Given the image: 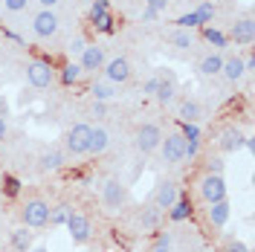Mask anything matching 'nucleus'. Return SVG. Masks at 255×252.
I'll return each mask as SVG.
<instances>
[{
  "label": "nucleus",
  "mask_w": 255,
  "mask_h": 252,
  "mask_svg": "<svg viewBox=\"0 0 255 252\" xmlns=\"http://www.w3.org/2000/svg\"><path fill=\"white\" fill-rule=\"evenodd\" d=\"M90 130H93V125H87V122H79V125L70 127L67 136H64V154L84 157L87 154V145H90Z\"/></svg>",
  "instance_id": "f257e3e1"
},
{
  "label": "nucleus",
  "mask_w": 255,
  "mask_h": 252,
  "mask_svg": "<svg viewBox=\"0 0 255 252\" xmlns=\"http://www.w3.org/2000/svg\"><path fill=\"white\" fill-rule=\"evenodd\" d=\"M26 81H29L32 87H38V90L49 87L55 81V67H52V61L49 58H32L26 64Z\"/></svg>",
  "instance_id": "f03ea898"
},
{
  "label": "nucleus",
  "mask_w": 255,
  "mask_h": 252,
  "mask_svg": "<svg viewBox=\"0 0 255 252\" xmlns=\"http://www.w3.org/2000/svg\"><path fill=\"white\" fill-rule=\"evenodd\" d=\"M47 218H49V206L41 197L26 200L23 209H20V221H23V226H29V229H44L47 226Z\"/></svg>",
  "instance_id": "7ed1b4c3"
},
{
  "label": "nucleus",
  "mask_w": 255,
  "mask_h": 252,
  "mask_svg": "<svg viewBox=\"0 0 255 252\" xmlns=\"http://www.w3.org/2000/svg\"><path fill=\"white\" fill-rule=\"evenodd\" d=\"M183 151H186V139H183L180 130L165 133L162 142H159V154H162V162L165 165H180L183 162Z\"/></svg>",
  "instance_id": "20e7f679"
},
{
  "label": "nucleus",
  "mask_w": 255,
  "mask_h": 252,
  "mask_svg": "<svg viewBox=\"0 0 255 252\" xmlns=\"http://www.w3.org/2000/svg\"><path fill=\"white\" fill-rule=\"evenodd\" d=\"M102 203L108 206L111 212H119V209L128 203L125 183H122V180H116V177H108V180L102 183Z\"/></svg>",
  "instance_id": "39448f33"
},
{
  "label": "nucleus",
  "mask_w": 255,
  "mask_h": 252,
  "mask_svg": "<svg viewBox=\"0 0 255 252\" xmlns=\"http://www.w3.org/2000/svg\"><path fill=\"white\" fill-rule=\"evenodd\" d=\"M67 232H70V241L76 244V247H84L90 238H93V223L87 215H81V212H73L70 218H67Z\"/></svg>",
  "instance_id": "423d86ee"
},
{
  "label": "nucleus",
  "mask_w": 255,
  "mask_h": 252,
  "mask_svg": "<svg viewBox=\"0 0 255 252\" xmlns=\"http://www.w3.org/2000/svg\"><path fill=\"white\" fill-rule=\"evenodd\" d=\"M226 180L223 174H203L200 177V197L206 203H218V200H226Z\"/></svg>",
  "instance_id": "0eeeda50"
},
{
  "label": "nucleus",
  "mask_w": 255,
  "mask_h": 252,
  "mask_svg": "<svg viewBox=\"0 0 255 252\" xmlns=\"http://www.w3.org/2000/svg\"><path fill=\"white\" fill-rule=\"evenodd\" d=\"M159 142H162V130H159V125H154V122L139 125V130H136V151H139V154H151V151H157Z\"/></svg>",
  "instance_id": "6e6552de"
},
{
  "label": "nucleus",
  "mask_w": 255,
  "mask_h": 252,
  "mask_svg": "<svg viewBox=\"0 0 255 252\" xmlns=\"http://www.w3.org/2000/svg\"><path fill=\"white\" fill-rule=\"evenodd\" d=\"M58 26H61V20H58V15L52 9H41L38 15L32 17V32L38 38H52L58 32Z\"/></svg>",
  "instance_id": "1a4fd4ad"
},
{
  "label": "nucleus",
  "mask_w": 255,
  "mask_h": 252,
  "mask_svg": "<svg viewBox=\"0 0 255 252\" xmlns=\"http://www.w3.org/2000/svg\"><path fill=\"white\" fill-rule=\"evenodd\" d=\"M105 79L113 81V84H125L130 76H133V70H130V61L128 58H122V55H116V58H111V61H105Z\"/></svg>",
  "instance_id": "9d476101"
},
{
  "label": "nucleus",
  "mask_w": 255,
  "mask_h": 252,
  "mask_svg": "<svg viewBox=\"0 0 255 252\" xmlns=\"http://www.w3.org/2000/svg\"><path fill=\"white\" fill-rule=\"evenodd\" d=\"M105 47H96V44H87V47L79 52V67L84 73H96V70H102L105 67Z\"/></svg>",
  "instance_id": "9b49d317"
},
{
  "label": "nucleus",
  "mask_w": 255,
  "mask_h": 252,
  "mask_svg": "<svg viewBox=\"0 0 255 252\" xmlns=\"http://www.w3.org/2000/svg\"><path fill=\"white\" fill-rule=\"evenodd\" d=\"M180 197V186L177 183H171V180H165V183H159L157 189H154V197H151V203L157 206V209H171L174 206V200Z\"/></svg>",
  "instance_id": "f8f14e48"
},
{
  "label": "nucleus",
  "mask_w": 255,
  "mask_h": 252,
  "mask_svg": "<svg viewBox=\"0 0 255 252\" xmlns=\"http://www.w3.org/2000/svg\"><path fill=\"white\" fill-rule=\"evenodd\" d=\"M157 79H159V87H157V93H154V99H157L159 105H171V102L177 99V79H174V73H171V70H165V73H159Z\"/></svg>",
  "instance_id": "ddd939ff"
},
{
  "label": "nucleus",
  "mask_w": 255,
  "mask_h": 252,
  "mask_svg": "<svg viewBox=\"0 0 255 252\" xmlns=\"http://www.w3.org/2000/svg\"><path fill=\"white\" fill-rule=\"evenodd\" d=\"M229 38L241 44V47H250L255 41V20L253 17H244V20H235L232 23V29H229Z\"/></svg>",
  "instance_id": "4468645a"
},
{
  "label": "nucleus",
  "mask_w": 255,
  "mask_h": 252,
  "mask_svg": "<svg viewBox=\"0 0 255 252\" xmlns=\"http://www.w3.org/2000/svg\"><path fill=\"white\" fill-rule=\"evenodd\" d=\"M218 145L226 154H238L241 148H244V133H241L238 127H223L221 136H218Z\"/></svg>",
  "instance_id": "2eb2a0df"
},
{
  "label": "nucleus",
  "mask_w": 255,
  "mask_h": 252,
  "mask_svg": "<svg viewBox=\"0 0 255 252\" xmlns=\"http://www.w3.org/2000/svg\"><path fill=\"white\" fill-rule=\"evenodd\" d=\"M64 162H67V154H64L61 148H49V151H44L38 157V168L44 174H49V171H58Z\"/></svg>",
  "instance_id": "dca6fc26"
},
{
  "label": "nucleus",
  "mask_w": 255,
  "mask_h": 252,
  "mask_svg": "<svg viewBox=\"0 0 255 252\" xmlns=\"http://www.w3.org/2000/svg\"><path fill=\"white\" fill-rule=\"evenodd\" d=\"M9 244H12L15 252H29L32 244H35V232H32L29 226H17V229H12V235H9Z\"/></svg>",
  "instance_id": "f3484780"
},
{
  "label": "nucleus",
  "mask_w": 255,
  "mask_h": 252,
  "mask_svg": "<svg viewBox=\"0 0 255 252\" xmlns=\"http://www.w3.org/2000/svg\"><path fill=\"white\" fill-rule=\"evenodd\" d=\"M221 76L232 84H238L244 76H247V67H244V58L232 55V58H223V67H221Z\"/></svg>",
  "instance_id": "a211bd4d"
},
{
  "label": "nucleus",
  "mask_w": 255,
  "mask_h": 252,
  "mask_svg": "<svg viewBox=\"0 0 255 252\" xmlns=\"http://www.w3.org/2000/svg\"><path fill=\"white\" fill-rule=\"evenodd\" d=\"M108 148H111V133H108L105 127L96 125L93 130H90V145H87V154H93V157H102Z\"/></svg>",
  "instance_id": "6ab92c4d"
},
{
  "label": "nucleus",
  "mask_w": 255,
  "mask_h": 252,
  "mask_svg": "<svg viewBox=\"0 0 255 252\" xmlns=\"http://www.w3.org/2000/svg\"><path fill=\"white\" fill-rule=\"evenodd\" d=\"M229 215H232V206H229V200H218V203H209V212H206V218L212 226H226L229 223Z\"/></svg>",
  "instance_id": "aec40b11"
},
{
  "label": "nucleus",
  "mask_w": 255,
  "mask_h": 252,
  "mask_svg": "<svg viewBox=\"0 0 255 252\" xmlns=\"http://www.w3.org/2000/svg\"><path fill=\"white\" fill-rule=\"evenodd\" d=\"M81 76H84V70L79 67V61H67L61 70H55V79L61 81L64 87H76L81 81Z\"/></svg>",
  "instance_id": "412c9836"
},
{
  "label": "nucleus",
  "mask_w": 255,
  "mask_h": 252,
  "mask_svg": "<svg viewBox=\"0 0 255 252\" xmlns=\"http://www.w3.org/2000/svg\"><path fill=\"white\" fill-rule=\"evenodd\" d=\"M159 221H162V209H157V206H145L142 212H139V218H136V223H139V229L142 232H154V229H159Z\"/></svg>",
  "instance_id": "4be33fe9"
},
{
  "label": "nucleus",
  "mask_w": 255,
  "mask_h": 252,
  "mask_svg": "<svg viewBox=\"0 0 255 252\" xmlns=\"http://www.w3.org/2000/svg\"><path fill=\"white\" fill-rule=\"evenodd\" d=\"M90 93H93V102H113L116 96H119V84H113V81L102 79V81H93V87H90Z\"/></svg>",
  "instance_id": "5701e85b"
},
{
  "label": "nucleus",
  "mask_w": 255,
  "mask_h": 252,
  "mask_svg": "<svg viewBox=\"0 0 255 252\" xmlns=\"http://www.w3.org/2000/svg\"><path fill=\"white\" fill-rule=\"evenodd\" d=\"M168 218H171L174 223L189 221V218H191V203L186 200V197H177V200H174V206L168 209Z\"/></svg>",
  "instance_id": "b1692460"
},
{
  "label": "nucleus",
  "mask_w": 255,
  "mask_h": 252,
  "mask_svg": "<svg viewBox=\"0 0 255 252\" xmlns=\"http://www.w3.org/2000/svg\"><path fill=\"white\" fill-rule=\"evenodd\" d=\"M70 215H73V206H70V203L52 206V209H49V218H47V226H64Z\"/></svg>",
  "instance_id": "393cba45"
},
{
  "label": "nucleus",
  "mask_w": 255,
  "mask_h": 252,
  "mask_svg": "<svg viewBox=\"0 0 255 252\" xmlns=\"http://www.w3.org/2000/svg\"><path fill=\"white\" fill-rule=\"evenodd\" d=\"M177 116H180V122H197L200 119V105L194 99H186V102H180Z\"/></svg>",
  "instance_id": "a878e982"
},
{
  "label": "nucleus",
  "mask_w": 255,
  "mask_h": 252,
  "mask_svg": "<svg viewBox=\"0 0 255 252\" xmlns=\"http://www.w3.org/2000/svg\"><path fill=\"white\" fill-rule=\"evenodd\" d=\"M221 67H223V55L221 52H209L200 61V73L203 76H221Z\"/></svg>",
  "instance_id": "bb28decb"
},
{
  "label": "nucleus",
  "mask_w": 255,
  "mask_h": 252,
  "mask_svg": "<svg viewBox=\"0 0 255 252\" xmlns=\"http://www.w3.org/2000/svg\"><path fill=\"white\" fill-rule=\"evenodd\" d=\"M20 180H17L15 174H3L0 177V191H3V197H9V200H15L17 194H20Z\"/></svg>",
  "instance_id": "cd10ccee"
},
{
  "label": "nucleus",
  "mask_w": 255,
  "mask_h": 252,
  "mask_svg": "<svg viewBox=\"0 0 255 252\" xmlns=\"http://www.w3.org/2000/svg\"><path fill=\"white\" fill-rule=\"evenodd\" d=\"M171 44H174L177 49H191L194 47V35H191V29H177L174 35H171Z\"/></svg>",
  "instance_id": "c85d7f7f"
},
{
  "label": "nucleus",
  "mask_w": 255,
  "mask_h": 252,
  "mask_svg": "<svg viewBox=\"0 0 255 252\" xmlns=\"http://www.w3.org/2000/svg\"><path fill=\"white\" fill-rule=\"evenodd\" d=\"M194 15H197V20H200V26H209L212 17H215V6H212V0H203V3L194 9Z\"/></svg>",
  "instance_id": "c756f323"
},
{
  "label": "nucleus",
  "mask_w": 255,
  "mask_h": 252,
  "mask_svg": "<svg viewBox=\"0 0 255 252\" xmlns=\"http://www.w3.org/2000/svg\"><path fill=\"white\" fill-rule=\"evenodd\" d=\"M105 15H111V0H93L90 3V23H96Z\"/></svg>",
  "instance_id": "7c9ffc66"
},
{
  "label": "nucleus",
  "mask_w": 255,
  "mask_h": 252,
  "mask_svg": "<svg viewBox=\"0 0 255 252\" xmlns=\"http://www.w3.org/2000/svg\"><path fill=\"white\" fill-rule=\"evenodd\" d=\"M200 29H203V38L212 47H226V35L221 29H215V26H200Z\"/></svg>",
  "instance_id": "2f4dec72"
},
{
  "label": "nucleus",
  "mask_w": 255,
  "mask_h": 252,
  "mask_svg": "<svg viewBox=\"0 0 255 252\" xmlns=\"http://www.w3.org/2000/svg\"><path fill=\"white\" fill-rule=\"evenodd\" d=\"M171 244H174L171 232H157V238H154V247H151V252H171Z\"/></svg>",
  "instance_id": "473e14b6"
},
{
  "label": "nucleus",
  "mask_w": 255,
  "mask_h": 252,
  "mask_svg": "<svg viewBox=\"0 0 255 252\" xmlns=\"http://www.w3.org/2000/svg\"><path fill=\"white\" fill-rule=\"evenodd\" d=\"M93 26H96V32H102V35H113V32H116V20H113V15H105V17H99Z\"/></svg>",
  "instance_id": "72a5a7b5"
},
{
  "label": "nucleus",
  "mask_w": 255,
  "mask_h": 252,
  "mask_svg": "<svg viewBox=\"0 0 255 252\" xmlns=\"http://www.w3.org/2000/svg\"><path fill=\"white\" fill-rule=\"evenodd\" d=\"M174 23H177V29H200V20H197V15H194V12H189V15H180Z\"/></svg>",
  "instance_id": "f704fd0d"
},
{
  "label": "nucleus",
  "mask_w": 255,
  "mask_h": 252,
  "mask_svg": "<svg viewBox=\"0 0 255 252\" xmlns=\"http://www.w3.org/2000/svg\"><path fill=\"white\" fill-rule=\"evenodd\" d=\"M180 133H183V139L191 142V139H200V127H197V122H183V127H180Z\"/></svg>",
  "instance_id": "c9c22d12"
},
{
  "label": "nucleus",
  "mask_w": 255,
  "mask_h": 252,
  "mask_svg": "<svg viewBox=\"0 0 255 252\" xmlns=\"http://www.w3.org/2000/svg\"><path fill=\"white\" fill-rule=\"evenodd\" d=\"M200 157V139H191V142H186V151H183V159H197Z\"/></svg>",
  "instance_id": "e433bc0d"
},
{
  "label": "nucleus",
  "mask_w": 255,
  "mask_h": 252,
  "mask_svg": "<svg viewBox=\"0 0 255 252\" xmlns=\"http://www.w3.org/2000/svg\"><path fill=\"white\" fill-rule=\"evenodd\" d=\"M223 168H226V162L221 157H212L206 162V174H223Z\"/></svg>",
  "instance_id": "4c0bfd02"
},
{
  "label": "nucleus",
  "mask_w": 255,
  "mask_h": 252,
  "mask_svg": "<svg viewBox=\"0 0 255 252\" xmlns=\"http://www.w3.org/2000/svg\"><path fill=\"white\" fill-rule=\"evenodd\" d=\"M26 3H29V0H3V9H6V12H23Z\"/></svg>",
  "instance_id": "58836bf2"
},
{
  "label": "nucleus",
  "mask_w": 255,
  "mask_h": 252,
  "mask_svg": "<svg viewBox=\"0 0 255 252\" xmlns=\"http://www.w3.org/2000/svg\"><path fill=\"white\" fill-rule=\"evenodd\" d=\"M84 47H87V38H84V35H76V38L70 41V52H73V55H79Z\"/></svg>",
  "instance_id": "ea45409f"
},
{
  "label": "nucleus",
  "mask_w": 255,
  "mask_h": 252,
  "mask_svg": "<svg viewBox=\"0 0 255 252\" xmlns=\"http://www.w3.org/2000/svg\"><path fill=\"white\" fill-rule=\"evenodd\" d=\"M223 252H250V247H247L244 241H226Z\"/></svg>",
  "instance_id": "a19ab883"
},
{
  "label": "nucleus",
  "mask_w": 255,
  "mask_h": 252,
  "mask_svg": "<svg viewBox=\"0 0 255 252\" xmlns=\"http://www.w3.org/2000/svg\"><path fill=\"white\" fill-rule=\"evenodd\" d=\"M168 3H171V0H145V6H148V9H154V12H159V15L168 9Z\"/></svg>",
  "instance_id": "79ce46f5"
},
{
  "label": "nucleus",
  "mask_w": 255,
  "mask_h": 252,
  "mask_svg": "<svg viewBox=\"0 0 255 252\" xmlns=\"http://www.w3.org/2000/svg\"><path fill=\"white\" fill-rule=\"evenodd\" d=\"M157 87H159V79L154 76V79H148L142 84V96H154V93H157Z\"/></svg>",
  "instance_id": "37998d69"
},
{
  "label": "nucleus",
  "mask_w": 255,
  "mask_h": 252,
  "mask_svg": "<svg viewBox=\"0 0 255 252\" xmlns=\"http://www.w3.org/2000/svg\"><path fill=\"white\" fill-rule=\"evenodd\" d=\"M157 17H159V12H154V9H148V6L142 9V20H145V23H151V20H157Z\"/></svg>",
  "instance_id": "c03bdc74"
},
{
  "label": "nucleus",
  "mask_w": 255,
  "mask_h": 252,
  "mask_svg": "<svg viewBox=\"0 0 255 252\" xmlns=\"http://www.w3.org/2000/svg\"><path fill=\"white\" fill-rule=\"evenodd\" d=\"M3 38H9V41H15V44H23V38H20L17 32H12V29H3Z\"/></svg>",
  "instance_id": "a18cd8bd"
},
{
  "label": "nucleus",
  "mask_w": 255,
  "mask_h": 252,
  "mask_svg": "<svg viewBox=\"0 0 255 252\" xmlns=\"http://www.w3.org/2000/svg\"><path fill=\"white\" fill-rule=\"evenodd\" d=\"M35 3H38L41 9H55V6H58L61 0H35Z\"/></svg>",
  "instance_id": "49530a36"
},
{
  "label": "nucleus",
  "mask_w": 255,
  "mask_h": 252,
  "mask_svg": "<svg viewBox=\"0 0 255 252\" xmlns=\"http://www.w3.org/2000/svg\"><path fill=\"white\" fill-rule=\"evenodd\" d=\"M90 113H93V116H105V102H93Z\"/></svg>",
  "instance_id": "de8ad7c7"
},
{
  "label": "nucleus",
  "mask_w": 255,
  "mask_h": 252,
  "mask_svg": "<svg viewBox=\"0 0 255 252\" xmlns=\"http://www.w3.org/2000/svg\"><path fill=\"white\" fill-rule=\"evenodd\" d=\"M244 67H247V73H253V70H255V55H253V52L244 58Z\"/></svg>",
  "instance_id": "09e8293b"
},
{
  "label": "nucleus",
  "mask_w": 255,
  "mask_h": 252,
  "mask_svg": "<svg viewBox=\"0 0 255 252\" xmlns=\"http://www.w3.org/2000/svg\"><path fill=\"white\" fill-rule=\"evenodd\" d=\"M6 133H9V125H6V116H0V142L6 139Z\"/></svg>",
  "instance_id": "8fccbe9b"
},
{
  "label": "nucleus",
  "mask_w": 255,
  "mask_h": 252,
  "mask_svg": "<svg viewBox=\"0 0 255 252\" xmlns=\"http://www.w3.org/2000/svg\"><path fill=\"white\" fill-rule=\"evenodd\" d=\"M9 113V105H6V99H0V116H6Z\"/></svg>",
  "instance_id": "3c124183"
},
{
  "label": "nucleus",
  "mask_w": 255,
  "mask_h": 252,
  "mask_svg": "<svg viewBox=\"0 0 255 252\" xmlns=\"http://www.w3.org/2000/svg\"><path fill=\"white\" fill-rule=\"evenodd\" d=\"M29 252H47V250H44V247H32Z\"/></svg>",
  "instance_id": "603ef678"
},
{
  "label": "nucleus",
  "mask_w": 255,
  "mask_h": 252,
  "mask_svg": "<svg viewBox=\"0 0 255 252\" xmlns=\"http://www.w3.org/2000/svg\"><path fill=\"white\" fill-rule=\"evenodd\" d=\"M111 3H113V0H111Z\"/></svg>",
  "instance_id": "864d4df0"
}]
</instances>
